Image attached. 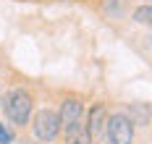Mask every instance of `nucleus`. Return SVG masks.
<instances>
[{
	"label": "nucleus",
	"instance_id": "obj_1",
	"mask_svg": "<svg viewBox=\"0 0 152 144\" xmlns=\"http://www.w3.org/2000/svg\"><path fill=\"white\" fill-rule=\"evenodd\" d=\"M3 102V113H5V118H8V123H13V126H26L31 118V110H34V97L26 92V89H21V87H16L11 89L5 100H0Z\"/></svg>",
	"mask_w": 152,
	"mask_h": 144
},
{
	"label": "nucleus",
	"instance_id": "obj_2",
	"mask_svg": "<svg viewBox=\"0 0 152 144\" xmlns=\"http://www.w3.org/2000/svg\"><path fill=\"white\" fill-rule=\"evenodd\" d=\"M31 121V134H34V139H39V142H55L58 139V134H61V118H58V113L45 108V110H37Z\"/></svg>",
	"mask_w": 152,
	"mask_h": 144
},
{
	"label": "nucleus",
	"instance_id": "obj_3",
	"mask_svg": "<svg viewBox=\"0 0 152 144\" xmlns=\"http://www.w3.org/2000/svg\"><path fill=\"white\" fill-rule=\"evenodd\" d=\"M58 118H61V131L66 134V136H71V134H76V131H81V123H84V102H81L79 97H68V100H63Z\"/></svg>",
	"mask_w": 152,
	"mask_h": 144
},
{
	"label": "nucleus",
	"instance_id": "obj_4",
	"mask_svg": "<svg viewBox=\"0 0 152 144\" xmlns=\"http://www.w3.org/2000/svg\"><path fill=\"white\" fill-rule=\"evenodd\" d=\"M105 134H107V144H131L134 142V123H131V118H126L123 113L107 115Z\"/></svg>",
	"mask_w": 152,
	"mask_h": 144
},
{
	"label": "nucleus",
	"instance_id": "obj_5",
	"mask_svg": "<svg viewBox=\"0 0 152 144\" xmlns=\"http://www.w3.org/2000/svg\"><path fill=\"white\" fill-rule=\"evenodd\" d=\"M105 121H107V113L105 105H92L89 115H87V136H89L92 144H107V134H105Z\"/></svg>",
	"mask_w": 152,
	"mask_h": 144
},
{
	"label": "nucleus",
	"instance_id": "obj_6",
	"mask_svg": "<svg viewBox=\"0 0 152 144\" xmlns=\"http://www.w3.org/2000/svg\"><path fill=\"white\" fill-rule=\"evenodd\" d=\"M131 115H134V121H131V123H142V126H147V123H150V108H147V105H144V108H139V105H131ZM131 115H129V118H131Z\"/></svg>",
	"mask_w": 152,
	"mask_h": 144
},
{
	"label": "nucleus",
	"instance_id": "obj_7",
	"mask_svg": "<svg viewBox=\"0 0 152 144\" xmlns=\"http://www.w3.org/2000/svg\"><path fill=\"white\" fill-rule=\"evenodd\" d=\"M150 16H152L150 5H142V8L134 11V21H137V24H144V26H150Z\"/></svg>",
	"mask_w": 152,
	"mask_h": 144
},
{
	"label": "nucleus",
	"instance_id": "obj_8",
	"mask_svg": "<svg viewBox=\"0 0 152 144\" xmlns=\"http://www.w3.org/2000/svg\"><path fill=\"white\" fill-rule=\"evenodd\" d=\"M66 144H92L89 136H87V131H76L71 136H66Z\"/></svg>",
	"mask_w": 152,
	"mask_h": 144
},
{
	"label": "nucleus",
	"instance_id": "obj_9",
	"mask_svg": "<svg viewBox=\"0 0 152 144\" xmlns=\"http://www.w3.org/2000/svg\"><path fill=\"white\" fill-rule=\"evenodd\" d=\"M13 131L8 128V123H0V144H13Z\"/></svg>",
	"mask_w": 152,
	"mask_h": 144
}]
</instances>
